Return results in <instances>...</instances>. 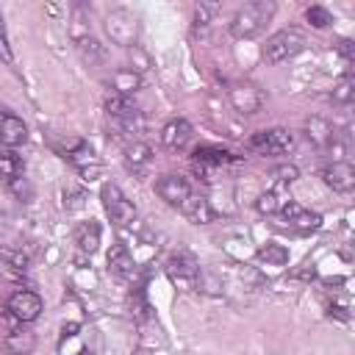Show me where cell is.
Segmentation results:
<instances>
[{"instance_id": "18", "label": "cell", "mask_w": 355, "mask_h": 355, "mask_svg": "<svg viewBox=\"0 0 355 355\" xmlns=\"http://www.w3.org/2000/svg\"><path fill=\"white\" fill-rule=\"evenodd\" d=\"M33 347H36V336H33V330L22 327V322H17V327H11L6 333V349H8V355H31Z\"/></svg>"}, {"instance_id": "8", "label": "cell", "mask_w": 355, "mask_h": 355, "mask_svg": "<svg viewBox=\"0 0 355 355\" xmlns=\"http://www.w3.org/2000/svg\"><path fill=\"white\" fill-rule=\"evenodd\" d=\"M6 313L14 319V322H36L39 313H42V297L31 288H17L11 291V297L6 300Z\"/></svg>"}, {"instance_id": "7", "label": "cell", "mask_w": 355, "mask_h": 355, "mask_svg": "<svg viewBox=\"0 0 355 355\" xmlns=\"http://www.w3.org/2000/svg\"><path fill=\"white\" fill-rule=\"evenodd\" d=\"M227 100H230V105H233L239 114L250 116V114H258V111H261V105H263V92H261V86L252 83V80H233V83L227 86Z\"/></svg>"}, {"instance_id": "38", "label": "cell", "mask_w": 355, "mask_h": 355, "mask_svg": "<svg viewBox=\"0 0 355 355\" xmlns=\"http://www.w3.org/2000/svg\"><path fill=\"white\" fill-rule=\"evenodd\" d=\"M78 330H80V324H78V322H69V324H64V327H61V338H67V336H75Z\"/></svg>"}, {"instance_id": "3", "label": "cell", "mask_w": 355, "mask_h": 355, "mask_svg": "<svg viewBox=\"0 0 355 355\" xmlns=\"http://www.w3.org/2000/svg\"><path fill=\"white\" fill-rule=\"evenodd\" d=\"M302 47H305V36H302L297 28H283V31H277V33H272V36L266 39L261 55H263V61H269V64H280V61L294 58Z\"/></svg>"}, {"instance_id": "15", "label": "cell", "mask_w": 355, "mask_h": 355, "mask_svg": "<svg viewBox=\"0 0 355 355\" xmlns=\"http://www.w3.org/2000/svg\"><path fill=\"white\" fill-rule=\"evenodd\" d=\"M0 139H3V147L6 150H14V147H19V144H25L28 141V125L19 119V116H14V114H3V122H0Z\"/></svg>"}, {"instance_id": "22", "label": "cell", "mask_w": 355, "mask_h": 355, "mask_svg": "<svg viewBox=\"0 0 355 355\" xmlns=\"http://www.w3.org/2000/svg\"><path fill=\"white\" fill-rule=\"evenodd\" d=\"M111 86H114L116 94L133 97V94L139 92V86H141V75L133 72V69H116V72L111 75Z\"/></svg>"}, {"instance_id": "24", "label": "cell", "mask_w": 355, "mask_h": 355, "mask_svg": "<svg viewBox=\"0 0 355 355\" xmlns=\"http://www.w3.org/2000/svg\"><path fill=\"white\" fill-rule=\"evenodd\" d=\"M0 169H3L6 186L25 175V164H22V158H19L14 150H3V155H0Z\"/></svg>"}, {"instance_id": "16", "label": "cell", "mask_w": 355, "mask_h": 355, "mask_svg": "<svg viewBox=\"0 0 355 355\" xmlns=\"http://www.w3.org/2000/svg\"><path fill=\"white\" fill-rule=\"evenodd\" d=\"M305 136L319 150H327L336 141V130H333V125L324 116H308L305 119Z\"/></svg>"}, {"instance_id": "34", "label": "cell", "mask_w": 355, "mask_h": 355, "mask_svg": "<svg viewBox=\"0 0 355 355\" xmlns=\"http://www.w3.org/2000/svg\"><path fill=\"white\" fill-rule=\"evenodd\" d=\"M8 189L14 191V197H19V202H28L31 200V186L25 178H17L14 183H8Z\"/></svg>"}, {"instance_id": "21", "label": "cell", "mask_w": 355, "mask_h": 355, "mask_svg": "<svg viewBox=\"0 0 355 355\" xmlns=\"http://www.w3.org/2000/svg\"><path fill=\"white\" fill-rule=\"evenodd\" d=\"M75 47H78L80 61L89 64V67H100L105 61V44H100L94 36H86V39L75 42Z\"/></svg>"}, {"instance_id": "36", "label": "cell", "mask_w": 355, "mask_h": 355, "mask_svg": "<svg viewBox=\"0 0 355 355\" xmlns=\"http://www.w3.org/2000/svg\"><path fill=\"white\" fill-rule=\"evenodd\" d=\"M83 200H86V194H83V191H72V194H69V200H64V208L75 211V208H80V205H83Z\"/></svg>"}, {"instance_id": "19", "label": "cell", "mask_w": 355, "mask_h": 355, "mask_svg": "<svg viewBox=\"0 0 355 355\" xmlns=\"http://www.w3.org/2000/svg\"><path fill=\"white\" fill-rule=\"evenodd\" d=\"M100 236H103V230H100V225H97L94 219L80 222V225L75 227V244H78V250H80L83 255L97 252V247H100Z\"/></svg>"}, {"instance_id": "11", "label": "cell", "mask_w": 355, "mask_h": 355, "mask_svg": "<svg viewBox=\"0 0 355 355\" xmlns=\"http://www.w3.org/2000/svg\"><path fill=\"white\" fill-rule=\"evenodd\" d=\"M322 180L327 189H333L338 194L355 191V166L347 161H330L327 166H322Z\"/></svg>"}, {"instance_id": "4", "label": "cell", "mask_w": 355, "mask_h": 355, "mask_svg": "<svg viewBox=\"0 0 355 355\" xmlns=\"http://www.w3.org/2000/svg\"><path fill=\"white\" fill-rule=\"evenodd\" d=\"M105 33L119 47H128V50L136 47V39H139V19H136V14L128 11V8L108 11V17H105Z\"/></svg>"}, {"instance_id": "32", "label": "cell", "mask_w": 355, "mask_h": 355, "mask_svg": "<svg viewBox=\"0 0 355 355\" xmlns=\"http://www.w3.org/2000/svg\"><path fill=\"white\" fill-rule=\"evenodd\" d=\"M3 261H6V269L14 272V275L25 272V266H28V255L14 252V250H6V252H3Z\"/></svg>"}, {"instance_id": "26", "label": "cell", "mask_w": 355, "mask_h": 355, "mask_svg": "<svg viewBox=\"0 0 355 355\" xmlns=\"http://www.w3.org/2000/svg\"><path fill=\"white\" fill-rule=\"evenodd\" d=\"M69 36H72V42H80V39L92 36V33H89V14H86V8H83V6H75V8H72Z\"/></svg>"}, {"instance_id": "6", "label": "cell", "mask_w": 355, "mask_h": 355, "mask_svg": "<svg viewBox=\"0 0 355 355\" xmlns=\"http://www.w3.org/2000/svg\"><path fill=\"white\" fill-rule=\"evenodd\" d=\"M247 147L258 155H283L294 147V133L286 128H269V130H258L250 136Z\"/></svg>"}, {"instance_id": "23", "label": "cell", "mask_w": 355, "mask_h": 355, "mask_svg": "<svg viewBox=\"0 0 355 355\" xmlns=\"http://www.w3.org/2000/svg\"><path fill=\"white\" fill-rule=\"evenodd\" d=\"M258 261L266 263V266H286L288 263V250L277 241H266L263 247H258Z\"/></svg>"}, {"instance_id": "1", "label": "cell", "mask_w": 355, "mask_h": 355, "mask_svg": "<svg viewBox=\"0 0 355 355\" xmlns=\"http://www.w3.org/2000/svg\"><path fill=\"white\" fill-rule=\"evenodd\" d=\"M272 17H275V3L272 0H250L233 14L230 33L236 39H255L266 31Z\"/></svg>"}, {"instance_id": "25", "label": "cell", "mask_w": 355, "mask_h": 355, "mask_svg": "<svg viewBox=\"0 0 355 355\" xmlns=\"http://www.w3.org/2000/svg\"><path fill=\"white\" fill-rule=\"evenodd\" d=\"M352 100H355V78L344 75V78L336 80V86L330 92V103L333 105H349Z\"/></svg>"}, {"instance_id": "29", "label": "cell", "mask_w": 355, "mask_h": 355, "mask_svg": "<svg viewBox=\"0 0 355 355\" xmlns=\"http://www.w3.org/2000/svg\"><path fill=\"white\" fill-rule=\"evenodd\" d=\"M128 305H130V313H133L139 322L150 316V313H147L150 305H147V300H144V288H141V286H133V288H130V294H128Z\"/></svg>"}, {"instance_id": "9", "label": "cell", "mask_w": 355, "mask_h": 355, "mask_svg": "<svg viewBox=\"0 0 355 355\" xmlns=\"http://www.w3.org/2000/svg\"><path fill=\"white\" fill-rule=\"evenodd\" d=\"M280 219L286 222V227H291V230H297V233H313V230L322 227V216H319L316 211H311V208L294 202V200H288V202L280 208Z\"/></svg>"}, {"instance_id": "37", "label": "cell", "mask_w": 355, "mask_h": 355, "mask_svg": "<svg viewBox=\"0 0 355 355\" xmlns=\"http://www.w3.org/2000/svg\"><path fill=\"white\" fill-rule=\"evenodd\" d=\"M291 277H300V280H313V277H316V269H313L311 263H305L302 269H294V272H291Z\"/></svg>"}, {"instance_id": "2", "label": "cell", "mask_w": 355, "mask_h": 355, "mask_svg": "<svg viewBox=\"0 0 355 355\" xmlns=\"http://www.w3.org/2000/svg\"><path fill=\"white\" fill-rule=\"evenodd\" d=\"M164 269H166V277H169L178 288H183V291L197 288L200 280H202L200 261H197L194 252H189V250H178V252H172V255L166 258Z\"/></svg>"}, {"instance_id": "17", "label": "cell", "mask_w": 355, "mask_h": 355, "mask_svg": "<svg viewBox=\"0 0 355 355\" xmlns=\"http://www.w3.org/2000/svg\"><path fill=\"white\" fill-rule=\"evenodd\" d=\"M180 214H183L189 222H194V225H208V222L216 219V211L211 208V202H208L202 194H191V197L180 205Z\"/></svg>"}, {"instance_id": "10", "label": "cell", "mask_w": 355, "mask_h": 355, "mask_svg": "<svg viewBox=\"0 0 355 355\" xmlns=\"http://www.w3.org/2000/svg\"><path fill=\"white\" fill-rule=\"evenodd\" d=\"M155 194H158L166 205H172V208L180 211V205H183L194 191H191V183H189L183 175H161V178L155 180Z\"/></svg>"}, {"instance_id": "30", "label": "cell", "mask_w": 355, "mask_h": 355, "mask_svg": "<svg viewBox=\"0 0 355 355\" xmlns=\"http://www.w3.org/2000/svg\"><path fill=\"white\" fill-rule=\"evenodd\" d=\"M305 19H308L313 28H327V25L333 22V17H330V11H327L324 6H308V8H305Z\"/></svg>"}, {"instance_id": "28", "label": "cell", "mask_w": 355, "mask_h": 355, "mask_svg": "<svg viewBox=\"0 0 355 355\" xmlns=\"http://www.w3.org/2000/svg\"><path fill=\"white\" fill-rule=\"evenodd\" d=\"M286 205V200H280V194H277V189H269V191H263L258 200H255V208L261 211V214H280V208Z\"/></svg>"}, {"instance_id": "39", "label": "cell", "mask_w": 355, "mask_h": 355, "mask_svg": "<svg viewBox=\"0 0 355 355\" xmlns=\"http://www.w3.org/2000/svg\"><path fill=\"white\" fill-rule=\"evenodd\" d=\"M75 355H92V352H89V349H78Z\"/></svg>"}, {"instance_id": "35", "label": "cell", "mask_w": 355, "mask_h": 355, "mask_svg": "<svg viewBox=\"0 0 355 355\" xmlns=\"http://www.w3.org/2000/svg\"><path fill=\"white\" fill-rule=\"evenodd\" d=\"M0 53H3V61H11V44H8V33H6L3 19H0Z\"/></svg>"}, {"instance_id": "5", "label": "cell", "mask_w": 355, "mask_h": 355, "mask_svg": "<svg viewBox=\"0 0 355 355\" xmlns=\"http://www.w3.org/2000/svg\"><path fill=\"white\" fill-rule=\"evenodd\" d=\"M100 200H103V208H105V214H108V219L114 225L125 227V225H130L136 219V205L122 194V189L116 183H103Z\"/></svg>"}, {"instance_id": "31", "label": "cell", "mask_w": 355, "mask_h": 355, "mask_svg": "<svg viewBox=\"0 0 355 355\" xmlns=\"http://www.w3.org/2000/svg\"><path fill=\"white\" fill-rule=\"evenodd\" d=\"M338 55H341L344 64H347V75L355 78V42L341 39V42H338Z\"/></svg>"}, {"instance_id": "12", "label": "cell", "mask_w": 355, "mask_h": 355, "mask_svg": "<svg viewBox=\"0 0 355 355\" xmlns=\"http://www.w3.org/2000/svg\"><path fill=\"white\" fill-rule=\"evenodd\" d=\"M227 161H230V153L222 150V147H211V144H200V147L191 153V166H194V172H197L202 180H208V172H211V169L225 166Z\"/></svg>"}, {"instance_id": "14", "label": "cell", "mask_w": 355, "mask_h": 355, "mask_svg": "<svg viewBox=\"0 0 355 355\" xmlns=\"http://www.w3.org/2000/svg\"><path fill=\"white\" fill-rule=\"evenodd\" d=\"M191 136H194V128H191V122L183 119V116H175V119H169V122L161 128V141H164V147H169V150H183V147L191 141Z\"/></svg>"}, {"instance_id": "33", "label": "cell", "mask_w": 355, "mask_h": 355, "mask_svg": "<svg viewBox=\"0 0 355 355\" xmlns=\"http://www.w3.org/2000/svg\"><path fill=\"white\" fill-rule=\"evenodd\" d=\"M297 178H300V169H297L294 164H283V166L275 169V180H277V183H286V186H288V183H294Z\"/></svg>"}, {"instance_id": "13", "label": "cell", "mask_w": 355, "mask_h": 355, "mask_svg": "<svg viewBox=\"0 0 355 355\" xmlns=\"http://www.w3.org/2000/svg\"><path fill=\"white\" fill-rule=\"evenodd\" d=\"M108 272L116 277V280H130L136 275V263H133V255L128 250V244L122 241H114L111 250H108Z\"/></svg>"}, {"instance_id": "20", "label": "cell", "mask_w": 355, "mask_h": 355, "mask_svg": "<svg viewBox=\"0 0 355 355\" xmlns=\"http://www.w3.org/2000/svg\"><path fill=\"white\" fill-rule=\"evenodd\" d=\"M153 161V150L147 141H133L128 150H125V164L133 175H141L147 169V164Z\"/></svg>"}, {"instance_id": "27", "label": "cell", "mask_w": 355, "mask_h": 355, "mask_svg": "<svg viewBox=\"0 0 355 355\" xmlns=\"http://www.w3.org/2000/svg\"><path fill=\"white\" fill-rule=\"evenodd\" d=\"M216 14V3H197L194 6V33H205Z\"/></svg>"}]
</instances>
